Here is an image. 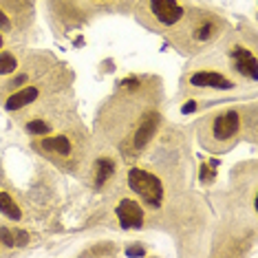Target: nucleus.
Wrapping results in <instances>:
<instances>
[{
  "label": "nucleus",
  "mask_w": 258,
  "mask_h": 258,
  "mask_svg": "<svg viewBox=\"0 0 258 258\" xmlns=\"http://www.w3.org/2000/svg\"><path fill=\"white\" fill-rule=\"evenodd\" d=\"M113 172H115L113 161H110V159H102L97 163V183H104V181H106Z\"/></svg>",
  "instance_id": "obj_11"
},
{
  "label": "nucleus",
  "mask_w": 258,
  "mask_h": 258,
  "mask_svg": "<svg viewBox=\"0 0 258 258\" xmlns=\"http://www.w3.org/2000/svg\"><path fill=\"white\" fill-rule=\"evenodd\" d=\"M234 60H236V69L243 75H247V78H251V80L258 78L256 60H254V55H251L247 49H240V46H236V49H234Z\"/></svg>",
  "instance_id": "obj_6"
},
{
  "label": "nucleus",
  "mask_w": 258,
  "mask_h": 258,
  "mask_svg": "<svg viewBox=\"0 0 258 258\" xmlns=\"http://www.w3.org/2000/svg\"><path fill=\"white\" fill-rule=\"evenodd\" d=\"M195 108H197V104H195V102H190V104H185V106L181 108V110H183V113H190V110H195Z\"/></svg>",
  "instance_id": "obj_16"
},
{
  "label": "nucleus",
  "mask_w": 258,
  "mask_h": 258,
  "mask_svg": "<svg viewBox=\"0 0 258 258\" xmlns=\"http://www.w3.org/2000/svg\"><path fill=\"white\" fill-rule=\"evenodd\" d=\"M18 62L11 53H0V75H7V73H14Z\"/></svg>",
  "instance_id": "obj_12"
},
{
  "label": "nucleus",
  "mask_w": 258,
  "mask_h": 258,
  "mask_svg": "<svg viewBox=\"0 0 258 258\" xmlns=\"http://www.w3.org/2000/svg\"><path fill=\"white\" fill-rule=\"evenodd\" d=\"M42 148L49 150V152H57V155H69L71 150V144L69 139L60 135V137H49V139H42Z\"/></svg>",
  "instance_id": "obj_9"
},
{
  "label": "nucleus",
  "mask_w": 258,
  "mask_h": 258,
  "mask_svg": "<svg viewBox=\"0 0 258 258\" xmlns=\"http://www.w3.org/2000/svg\"><path fill=\"white\" fill-rule=\"evenodd\" d=\"M0 243H5L7 247H14V245H18V243H16V232L7 230V227H0Z\"/></svg>",
  "instance_id": "obj_14"
},
{
  "label": "nucleus",
  "mask_w": 258,
  "mask_h": 258,
  "mask_svg": "<svg viewBox=\"0 0 258 258\" xmlns=\"http://www.w3.org/2000/svg\"><path fill=\"white\" fill-rule=\"evenodd\" d=\"M157 131V115H148L144 119V124L137 128V135H135V146L137 148H142V146L148 144V139L155 135Z\"/></svg>",
  "instance_id": "obj_8"
},
{
  "label": "nucleus",
  "mask_w": 258,
  "mask_h": 258,
  "mask_svg": "<svg viewBox=\"0 0 258 258\" xmlns=\"http://www.w3.org/2000/svg\"><path fill=\"white\" fill-rule=\"evenodd\" d=\"M0 212H3L5 216H9V219L18 221L20 219V210L18 205L14 203V199H11L7 192H0Z\"/></svg>",
  "instance_id": "obj_10"
},
{
  "label": "nucleus",
  "mask_w": 258,
  "mask_h": 258,
  "mask_svg": "<svg viewBox=\"0 0 258 258\" xmlns=\"http://www.w3.org/2000/svg\"><path fill=\"white\" fill-rule=\"evenodd\" d=\"M0 46H3V36H0Z\"/></svg>",
  "instance_id": "obj_17"
},
{
  "label": "nucleus",
  "mask_w": 258,
  "mask_h": 258,
  "mask_svg": "<svg viewBox=\"0 0 258 258\" xmlns=\"http://www.w3.org/2000/svg\"><path fill=\"white\" fill-rule=\"evenodd\" d=\"M117 216H119V223L126 227V230H133V227H139L144 223V210L137 201H131V199H124L117 205Z\"/></svg>",
  "instance_id": "obj_2"
},
{
  "label": "nucleus",
  "mask_w": 258,
  "mask_h": 258,
  "mask_svg": "<svg viewBox=\"0 0 258 258\" xmlns=\"http://www.w3.org/2000/svg\"><path fill=\"white\" fill-rule=\"evenodd\" d=\"M238 126H240L238 115L234 113V110H227V113H221L214 119L212 135H214V139H221V142L223 139H232L234 135L238 133Z\"/></svg>",
  "instance_id": "obj_3"
},
{
  "label": "nucleus",
  "mask_w": 258,
  "mask_h": 258,
  "mask_svg": "<svg viewBox=\"0 0 258 258\" xmlns=\"http://www.w3.org/2000/svg\"><path fill=\"white\" fill-rule=\"evenodd\" d=\"M190 84L192 86H212V89H232V82L227 78H223L219 73H208V71L195 73L190 78Z\"/></svg>",
  "instance_id": "obj_5"
},
{
  "label": "nucleus",
  "mask_w": 258,
  "mask_h": 258,
  "mask_svg": "<svg viewBox=\"0 0 258 258\" xmlns=\"http://www.w3.org/2000/svg\"><path fill=\"white\" fill-rule=\"evenodd\" d=\"M27 131L33 133V135H46L49 133V124L42 121V119H33V121H29L27 124Z\"/></svg>",
  "instance_id": "obj_13"
},
{
  "label": "nucleus",
  "mask_w": 258,
  "mask_h": 258,
  "mask_svg": "<svg viewBox=\"0 0 258 258\" xmlns=\"http://www.w3.org/2000/svg\"><path fill=\"white\" fill-rule=\"evenodd\" d=\"M128 183L135 192H137L139 197L144 199L148 205L152 208H157V205H161L163 201V185L161 181L155 177V174L146 172V170H139V168H133L131 172H128Z\"/></svg>",
  "instance_id": "obj_1"
},
{
  "label": "nucleus",
  "mask_w": 258,
  "mask_h": 258,
  "mask_svg": "<svg viewBox=\"0 0 258 258\" xmlns=\"http://www.w3.org/2000/svg\"><path fill=\"white\" fill-rule=\"evenodd\" d=\"M36 97H38V89H33V86H29V89H22V91L14 93V95L7 99V108L9 110H18L22 106H27V104H31Z\"/></svg>",
  "instance_id": "obj_7"
},
{
  "label": "nucleus",
  "mask_w": 258,
  "mask_h": 258,
  "mask_svg": "<svg viewBox=\"0 0 258 258\" xmlns=\"http://www.w3.org/2000/svg\"><path fill=\"white\" fill-rule=\"evenodd\" d=\"M0 29H9V18L0 11Z\"/></svg>",
  "instance_id": "obj_15"
},
{
  "label": "nucleus",
  "mask_w": 258,
  "mask_h": 258,
  "mask_svg": "<svg viewBox=\"0 0 258 258\" xmlns=\"http://www.w3.org/2000/svg\"><path fill=\"white\" fill-rule=\"evenodd\" d=\"M150 7L155 11L157 20L163 25H174L183 16V9L177 5V0H150Z\"/></svg>",
  "instance_id": "obj_4"
}]
</instances>
